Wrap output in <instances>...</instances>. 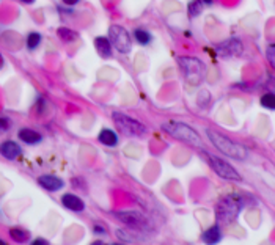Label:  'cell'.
<instances>
[{
    "label": "cell",
    "instance_id": "484cf974",
    "mask_svg": "<svg viewBox=\"0 0 275 245\" xmlns=\"http://www.w3.org/2000/svg\"><path fill=\"white\" fill-rule=\"evenodd\" d=\"M62 2L65 5H68V7H74V5H77L80 2V0H62Z\"/></svg>",
    "mask_w": 275,
    "mask_h": 245
},
{
    "label": "cell",
    "instance_id": "f546056e",
    "mask_svg": "<svg viewBox=\"0 0 275 245\" xmlns=\"http://www.w3.org/2000/svg\"><path fill=\"white\" fill-rule=\"evenodd\" d=\"M4 66V57H2V53H0V68Z\"/></svg>",
    "mask_w": 275,
    "mask_h": 245
},
{
    "label": "cell",
    "instance_id": "4dcf8cb0",
    "mask_svg": "<svg viewBox=\"0 0 275 245\" xmlns=\"http://www.w3.org/2000/svg\"><path fill=\"white\" fill-rule=\"evenodd\" d=\"M0 245H5V242H4L2 239H0Z\"/></svg>",
    "mask_w": 275,
    "mask_h": 245
},
{
    "label": "cell",
    "instance_id": "d4e9b609",
    "mask_svg": "<svg viewBox=\"0 0 275 245\" xmlns=\"http://www.w3.org/2000/svg\"><path fill=\"white\" fill-rule=\"evenodd\" d=\"M93 230H95V233H98V234H105V228H104V226H101V225H95Z\"/></svg>",
    "mask_w": 275,
    "mask_h": 245
},
{
    "label": "cell",
    "instance_id": "6da1fadb",
    "mask_svg": "<svg viewBox=\"0 0 275 245\" xmlns=\"http://www.w3.org/2000/svg\"><path fill=\"white\" fill-rule=\"evenodd\" d=\"M206 134H208L209 140L212 142V145L220 151V153H224L225 156H230V157L237 159V160H244L247 157V149L242 145L228 139L227 135L220 134V132L212 130V129H208Z\"/></svg>",
    "mask_w": 275,
    "mask_h": 245
},
{
    "label": "cell",
    "instance_id": "603a6c76",
    "mask_svg": "<svg viewBox=\"0 0 275 245\" xmlns=\"http://www.w3.org/2000/svg\"><path fill=\"white\" fill-rule=\"evenodd\" d=\"M266 55H267V60L269 63L275 68V44H270L266 50Z\"/></svg>",
    "mask_w": 275,
    "mask_h": 245
},
{
    "label": "cell",
    "instance_id": "9a60e30c",
    "mask_svg": "<svg viewBox=\"0 0 275 245\" xmlns=\"http://www.w3.org/2000/svg\"><path fill=\"white\" fill-rule=\"evenodd\" d=\"M98 140H99V143H102V145H105V146H117V143H118V135L115 134V130L105 127V129H102V130L99 132Z\"/></svg>",
    "mask_w": 275,
    "mask_h": 245
},
{
    "label": "cell",
    "instance_id": "8992f818",
    "mask_svg": "<svg viewBox=\"0 0 275 245\" xmlns=\"http://www.w3.org/2000/svg\"><path fill=\"white\" fill-rule=\"evenodd\" d=\"M108 40L112 46L121 52V53H129L132 49V41L127 30L121 25H110L108 29Z\"/></svg>",
    "mask_w": 275,
    "mask_h": 245
},
{
    "label": "cell",
    "instance_id": "f1b7e54d",
    "mask_svg": "<svg viewBox=\"0 0 275 245\" xmlns=\"http://www.w3.org/2000/svg\"><path fill=\"white\" fill-rule=\"evenodd\" d=\"M201 2L206 4V5H211V4H212V0H201Z\"/></svg>",
    "mask_w": 275,
    "mask_h": 245
},
{
    "label": "cell",
    "instance_id": "cb8c5ba5",
    "mask_svg": "<svg viewBox=\"0 0 275 245\" xmlns=\"http://www.w3.org/2000/svg\"><path fill=\"white\" fill-rule=\"evenodd\" d=\"M10 126H11V121L7 117H0V134H2V132H7L10 129Z\"/></svg>",
    "mask_w": 275,
    "mask_h": 245
},
{
    "label": "cell",
    "instance_id": "ac0fdd59",
    "mask_svg": "<svg viewBox=\"0 0 275 245\" xmlns=\"http://www.w3.org/2000/svg\"><path fill=\"white\" fill-rule=\"evenodd\" d=\"M134 38H135V41L140 46H146V44L151 43V35L146 30H143V29H135L134 30Z\"/></svg>",
    "mask_w": 275,
    "mask_h": 245
},
{
    "label": "cell",
    "instance_id": "4fadbf2b",
    "mask_svg": "<svg viewBox=\"0 0 275 245\" xmlns=\"http://www.w3.org/2000/svg\"><path fill=\"white\" fill-rule=\"evenodd\" d=\"M95 47H96L98 53L102 57V59H108V57H112V43H110L108 38L98 36L95 40Z\"/></svg>",
    "mask_w": 275,
    "mask_h": 245
},
{
    "label": "cell",
    "instance_id": "e0dca14e",
    "mask_svg": "<svg viewBox=\"0 0 275 245\" xmlns=\"http://www.w3.org/2000/svg\"><path fill=\"white\" fill-rule=\"evenodd\" d=\"M57 35H59V38L63 43H72V41H76L77 36H79L74 30H71L68 27H59L57 29Z\"/></svg>",
    "mask_w": 275,
    "mask_h": 245
},
{
    "label": "cell",
    "instance_id": "7402d4cb",
    "mask_svg": "<svg viewBox=\"0 0 275 245\" xmlns=\"http://www.w3.org/2000/svg\"><path fill=\"white\" fill-rule=\"evenodd\" d=\"M187 11H189L190 17L198 16L201 11H203V2H201V0H192V2L189 4V7H187Z\"/></svg>",
    "mask_w": 275,
    "mask_h": 245
},
{
    "label": "cell",
    "instance_id": "9c48e42d",
    "mask_svg": "<svg viewBox=\"0 0 275 245\" xmlns=\"http://www.w3.org/2000/svg\"><path fill=\"white\" fill-rule=\"evenodd\" d=\"M218 53L224 55V57H231V55H241L242 53V44L239 40H234V38H231V40L222 43L218 47H217Z\"/></svg>",
    "mask_w": 275,
    "mask_h": 245
},
{
    "label": "cell",
    "instance_id": "7c38bea8",
    "mask_svg": "<svg viewBox=\"0 0 275 245\" xmlns=\"http://www.w3.org/2000/svg\"><path fill=\"white\" fill-rule=\"evenodd\" d=\"M38 184L46 188L49 192H57L65 185L63 179H60L59 176H53V175H43L38 178Z\"/></svg>",
    "mask_w": 275,
    "mask_h": 245
},
{
    "label": "cell",
    "instance_id": "4316f807",
    "mask_svg": "<svg viewBox=\"0 0 275 245\" xmlns=\"http://www.w3.org/2000/svg\"><path fill=\"white\" fill-rule=\"evenodd\" d=\"M49 242L46 239H35L33 240V245H47Z\"/></svg>",
    "mask_w": 275,
    "mask_h": 245
},
{
    "label": "cell",
    "instance_id": "44dd1931",
    "mask_svg": "<svg viewBox=\"0 0 275 245\" xmlns=\"http://www.w3.org/2000/svg\"><path fill=\"white\" fill-rule=\"evenodd\" d=\"M261 105L269 110H275V93H266L260 99Z\"/></svg>",
    "mask_w": 275,
    "mask_h": 245
},
{
    "label": "cell",
    "instance_id": "5b68a950",
    "mask_svg": "<svg viewBox=\"0 0 275 245\" xmlns=\"http://www.w3.org/2000/svg\"><path fill=\"white\" fill-rule=\"evenodd\" d=\"M112 118H114L117 129L121 130V134H124L127 137H143L146 134V127L140 121L124 115L121 112H114Z\"/></svg>",
    "mask_w": 275,
    "mask_h": 245
},
{
    "label": "cell",
    "instance_id": "ba28073f",
    "mask_svg": "<svg viewBox=\"0 0 275 245\" xmlns=\"http://www.w3.org/2000/svg\"><path fill=\"white\" fill-rule=\"evenodd\" d=\"M114 215L120 222H123L124 225L129 226V228L137 230V231H145L150 226L148 219L137 211H121V212H114Z\"/></svg>",
    "mask_w": 275,
    "mask_h": 245
},
{
    "label": "cell",
    "instance_id": "d6986e66",
    "mask_svg": "<svg viewBox=\"0 0 275 245\" xmlns=\"http://www.w3.org/2000/svg\"><path fill=\"white\" fill-rule=\"evenodd\" d=\"M41 41H43V38H41V35L38 33V32H32V33H29L27 35V49L29 50H35L36 47H38L40 44H41Z\"/></svg>",
    "mask_w": 275,
    "mask_h": 245
},
{
    "label": "cell",
    "instance_id": "7a4b0ae2",
    "mask_svg": "<svg viewBox=\"0 0 275 245\" xmlns=\"http://www.w3.org/2000/svg\"><path fill=\"white\" fill-rule=\"evenodd\" d=\"M244 204H245V198L241 195H228V197L222 198L215 207L217 220L224 222V223H231L233 220H236L237 215H239Z\"/></svg>",
    "mask_w": 275,
    "mask_h": 245
},
{
    "label": "cell",
    "instance_id": "5bb4252c",
    "mask_svg": "<svg viewBox=\"0 0 275 245\" xmlns=\"http://www.w3.org/2000/svg\"><path fill=\"white\" fill-rule=\"evenodd\" d=\"M17 137H19L24 143L27 145H36V143H40L43 140L41 134H38L36 130L33 129H29V127H24L19 130V134H17Z\"/></svg>",
    "mask_w": 275,
    "mask_h": 245
},
{
    "label": "cell",
    "instance_id": "83f0119b",
    "mask_svg": "<svg viewBox=\"0 0 275 245\" xmlns=\"http://www.w3.org/2000/svg\"><path fill=\"white\" fill-rule=\"evenodd\" d=\"M21 2H22V4H33L35 0H21Z\"/></svg>",
    "mask_w": 275,
    "mask_h": 245
},
{
    "label": "cell",
    "instance_id": "30bf717a",
    "mask_svg": "<svg viewBox=\"0 0 275 245\" xmlns=\"http://www.w3.org/2000/svg\"><path fill=\"white\" fill-rule=\"evenodd\" d=\"M0 154H2L8 160H14V159H17L22 154V149L16 142L7 140V142H4L2 145H0Z\"/></svg>",
    "mask_w": 275,
    "mask_h": 245
},
{
    "label": "cell",
    "instance_id": "8fae6325",
    "mask_svg": "<svg viewBox=\"0 0 275 245\" xmlns=\"http://www.w3.org/2000/svg\"><path fill=\"white\" fill-rule=\"evenodd\" d=\"M62 204L66 207V209L72 211V212H82L85 209V203L80 197L74 195V194H65L62 197Z\"/></svg>",
    "mask_w": 275,
    "mask_h": 245
},
{
    "label": "cell",
    "instance_id": "52a82bcc",
    "mask_svg": "<svg viewBox=\"0 0 275 245\" xmlns=\"http://www.w3.org/2000/svg\"><path fill=\"white\" fill-rule=\"evenodd\" d=\"M206 156V160L208 164L211 165V168L214 170V172L224 179H230V181H241V175L236 172V170L224 159H220L217 156H212V154H208L205 153Z\"/></svg>",
    "mask_w": 275,
    "mask_h": 245
},
{
    "label": "cell",
    "instance_id": "ffe728a7",
    "mask_svg": "<svg viewBox=\"0 0 275 245\" xmlns=\"http://www.w3.org/2000/svg\"><path fill=\"white\" fill-rule=\"evenodd\" d=\"M10 236L16 242H27L29 240V231H25L24 228H11Z\"/></svg>",
    "mask_w": 275,
    "mask_h": 245
},
{
    "label": "cell",
    "instance_id": "277c9868",
    "mask_svg": "<svg viewBox=\"0 0 275 245\" xmlns=\"http://www.w3.org/2000/svg\"><path fill=\"white\" fill-rule=\"evenodd\" d=\"M163 130L167 132L169 135H172L173 139H178L181 142H186L190 145H201V139L197 134V130H194L189 124L184 123H178V121H169L163 124Z\"/></svg>",
    "mask_w": 275,
    "mask_h": 245
},
{
    "label": "cell",
    "instance_id": "3957f363",
    "mask_svg": "<svg viewBox=\"0 0 275 245\" xmlns=\"http://www.w3.org/2000/svg\"><path fill=\"white\" fill-rule=\"evenodd\" d=\"M178 63L181 66V71H182V74H184L186 80L190 85H198L201 80L205 79L206 66L201 60L194 59V57H181V59L178 60Z\"/></svg>",
    "mask_w": 275,
    "mask_h": 245
},
{
    "label": "cell",
    "instance_id": "2e32d148",
    "mask_svg": "<svg viewBox=\"0 0 275 245\" xmlns=\"http://www.w3.org/2000/svg\"><path fill=\"white\" fill-rule=\"evenodd\" d=\"M201 239H203V242H206V243H217L220 239H222V233H220L218 226L214 225L201 234Z\"/></svg>",
    "mask_w": 275,
    "mask_h": 245
}]
</instances>
